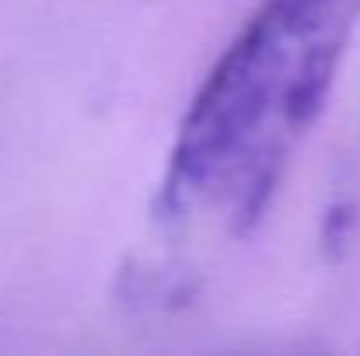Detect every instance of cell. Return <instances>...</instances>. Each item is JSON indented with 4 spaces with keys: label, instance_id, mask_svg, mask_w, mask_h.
Wrapping results in <instances>:
<instances>
[{
    "label": "cell",
    "instance_id": "1",
    "mask_svg": "<svg viewBox=\"0 0 360 356\" xmlns=\"http://www.w3.org/2000/svg\"><path fill=\"white\" fill-rule=\"evenodd\" d=\"M357 25L360 0H259L172 140L154 196V228L172 244H235L262 224Z\"/></svg>",
    "mask_w": 360,
    "mask_h": 356
},
{
    "label": "cell",
    "instance_id": "2",
    "mask_svg": "<svg viewBox=\"0 0 360 356\" xmlns=\"http://www.w3.org/2000/svg\"><path fill=\"white\" fill-rule=\"evenodd\" d=\"M357 171H360V164H357Z\"/></svg>",
    "mask_w": 360,
    "mask_h": 356
}]
</instances>
